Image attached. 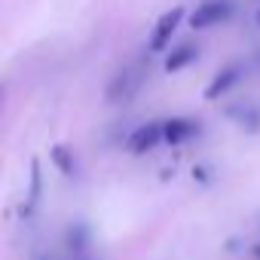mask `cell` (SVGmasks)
I'll return each mask as SVG.
<instances>
[{
  "instance_id": "cell-8",
  "label": "cell",
  "mask_w": 260,
  "mask_h": 260,
  "mask_svg": "<svg viewBox=\"0 0 260 260\" xmlns=\"http://www.w3.org/2000/svg\"><path fill=\"white\" fill-rule=\"evenodd\" d=\"M40 193H43V175H40V162L31 159V184H28V193H25V205H22V217H31L37 202H40Z\"/></svg>"
},
{
  "instance_id": "cell-6",
  "label": "cell",
  "mask_w": 260,
  "mask_h": 260,
  "mask_svg": "<svg viewBox=\"0 0 260 260\" xmlns=\"http://www.w3.org/2000/svg\"><path fill=\"white\" fill-rule=\"evenodd\" d=\"M239 74H242V68H239V64H230V68L217 71V74H214V80L205 86V98H208V101H217L223 92H230V89L239 83Z\"/></svg>"
},
{
  "instance_id": "cell-12",
  "label": "cell",
  "mask_w": 260,
  "mask_h": 260,
  "mask_svg": "<svg viewBox=\"0 0 260 260\" xmlns=\"http://www.w3.org/2000/svg\"><path fill=\"white\" fill-rule=\"evenodd\" d=\"M37 260H52V257H37Z\"/></svg>"
},
{
  "instance_id": "cell-3",
  "label": "cell",
  "mask_w": 260,
  "mask_h": 260,
  "mask_svg": "<svg viewBox=\"0 0 260 260\" xmlns=\"http://www.w3.org/2000/svg\"><path fill=\"white\" fill-rule=\"evenodd\" d=\"M184 16H187V13H184V7H175V10L162 13V16L156 19V25H153V34H150L147 49H150V52H162V49L172 43V34L178 31V25H181V19H184Z\"/></svg>"
},
{
  "instance_id": "cell-10",
  "label": "cell",
  "mask_w": 260,
  "mask_h": 260,
  "mask_svg": "<svg viewBox=\"0 0 260 260\" xmlns=\"http://www.w3.org/2000/svg\"><path fill=\"white\" fill-rule=\"evenodd\" d=\"M230 116L239 119L242 128H251V132H257V128H260V113L254 107H230Z\"/></svg>"
},
{
  "instance_id": "cell-4",
  "label": "cell",
  "mask_w": 260,
  "mask_h": 260,
  "mask_svg": "<svg viewBox=\"0 0 260 260\" xmlns=\"http://www.w3.org/2000/svg\"><path fill=\"white\" fill-rule=\"evenodd\" d=\"M162 128H166V144H184L193 135H199V122L187 116H172L162 122Z\"/></svg>"
},
{
  "instance_id": "cell-2",
  "label": "cell",
  "mask_w": 260,
  "mask_h": 260,
  "mask_svg": "<svg viewBox=\"0 0 260 260\" xmlns=\"http://www.w3.org/2000/svg\"><path fill=\"white\" fill-rule=\"evenodd\" d=\"M159 141H166V128H162V122H144V125H138L132 135H128V141H125V150L132 153V156H141V153H147V150H153Z\"/></svg>"
},
{
  "instance_id": "cell-7",
  "label": "cell",
  "mask_w": 260,
  "mask_h": 260,
  "mask_svg": "<svg viewBox=\"0 0 260 260\" xmlns=\"http://www.w3.org/2000/svg\"><path fill=\"white\" fill-rule=\"evenodd\" d=\"M199 58V46H193V43H181V46H175L169 55H166V71L169 74H175V71H184L187 64H193Z\"/></svg>"
},
{
  "instance_id": "cell-11",
  "label": "cell",
  "mask_w": 260,
  "mask_h": 260,
  "mask_svg": "<svg viewBox=\"0 0 260 260\" xmlns=\"http://www.w3.org/2000/svg\"><path fill=\"white\" fill-rule=\"evenodd\" d=\"M254 22H257V28H260V10H257V16H254Z\"/></svg>"
},
{
  "instance_id": "cell-9",
  "label": "cell",
  "mask_w": 260,
  "mask_h": 260,
  "mask_svg": "<svg viewBox=\"0 0 260 260\" xmlns=\"http://www.w3.org/2000/svg\"><path fill=\"white\" fill-rule=\"evenodd\" d=\"M49 156H52V162H55V169L61 172V175H74L77 172V162H74V150L71 147H64V144H55L52 150H49Z\"/></svg>"
},
{
  "instance_id": "cell-5",
  "label": "cell",
  "mask_w": 260,
  "mask_h": 260,
  "mask_svg": "<svg viewBox=\"0 0 260 260\" xmlns=\"http://www.w3.org/2000/svg\"><path fill=\"white\" fill-rule=\"evenodd\" d=\"M138 83H141V77H138L135 71L116 74V77L110 80V86H107V101H125V98H132L135 89H138Z\"/></svg>"
},
{
  "instance_id": "cell-1",
  "label": "cell",
  "mask_w": 260,
  "mask_h": 260,
  "mask_svg": "<svg viewBox=\"0 0 260 260\" xmlns=\"http://www.w3.org/2000/svg\"><path fill=\"white\" fill-rule=\"evenodd\" d=\"M230 16H233V4H230V0H202V4L190 13V28L205 31V28H214V25L226 22Z\"/></svg>"
}]
</instances>
